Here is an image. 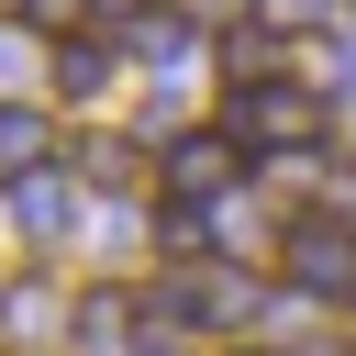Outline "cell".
I'll use <instances>...</instances> for the list:
<instances>
[{
    "mask_svg": "<svg viewBox=\"0 0 356 356\" xmlns=\"http://www.w3.org/2000/svg\"><path fill=\"white\" fill-rule=\"evenodd\" d=\"M89 178H100V189H156V178H145V145H89Z\"/></svg>",
    "mask_w": 356,
    "mask_h": 356,
    "instance_id": "8",
    "label": "cell"
},
{
    "mask_svg": "<svg viewBox=\"0 0 356 356\" xmlns=\"http://www.w3.org/2000/svg\"><path fill=\"white\" fill-rule=\"evenodd\" d=\"M156 245H167V256H200V200H167V211H156Z\"/></svg>",
    "mask_w": 356,
    "mask_h": 356,
    "instance_id": "9",
    "label": "cell"
},
{
    "mask_svg": "<svg viewBox=\"0 0 356 356\" xmlns=\"http://www.w3.org/2000/svg\"><path fill=\"white\" fill-rule=\"evenodd\" d=\"M22 22H33V33H56V44H78V33L100 22V0H22Z\"/></svg>",
    "mask_w": 356,
    "mask_h": 356,
    "instance_id": "7",
    "label": "cell"
},
{
    "mask_svg": "<svg viewBox=\"0 0 356 356\" xmlns=\"http://www.w3.org/2000/svg\"><path fill=\"white\" fill-rule=\"evenodd\" d=\"M222 134H234L245 156H312V145H323V100H312L300 78H245V89L222 100Z\"/></svg>",
    "mask_w": 356,
    "mask_h": 356,
    "instance_id": "1",
    "label": "cell"
},
{
    "mask_svg": "<svg viewBox=\"0 0 356 356\" xmlns=\"http://www.w3.org/2000/svg\"><path fill=\"white\" fill-rule=\"evenodd\" d=\"M323 11H334V0H256V22H278V33H289V22H323Z\"/></svg>",
    "mask_w": 356,
    "mask_h": 356,
    "instance_id": "10",
    "label": "cell"
},
{
    "mask_svg": "<svg viewBox=\"0 0 356 356\" xmlns=\"http://www.w3.org/2000/svg\"><path fill=\"white\" fill-rule=\"evenodd\" d=\"M222 67H234V89L245 78H278V22H234L222 33Z\"/></svg>",
    "mask_w": 356,
    "mask_h": 356,
    "instance_id": "5",
    "label": "cell"
},
{
    "mask_svg": "<svg viewBox=\"0 0 356 356\" xmlns=\"http://www.w3.org/2000/svg\"><path fill=\"white\" fill-rule=\"evenodd\" d=\"M234 178H245V145H234V134H178V145H167V167H156V189H167V200H222Z\"/></svg>",
    "mask_w": 356,
    "mask_h": 356,
    "instance_id": "3",
    "label": "cell"
},
{
    "mask_svg": "<svg viewBox=\"0 0 356 356\" xmlns=\"http://www.w3.org/2000/svg\"><path fill=\"white\" fill-rule=\"evenodd\" d=\"M44 145H56V134H44V111H0V178H11V189H22V178H44Z\"/></svg>",
    "mask_w": 356,
    "mask_h": 356,
    "instance_id": "4",
    "label": "cell"
},
{
    "mask_svg": "<svg viewBox=\"0 0 356 356\" xmlns=\"http://www.w3.org/2000/svg\"><path fill=\"white\" fill-rule=\"evenodd\" d=\"M234 356H278V345H234Z\"/></svg>",
    "mask_w": 356,
    "mask_h": 356,
    "instance_id": "11",
    "label": "cell"
},
{
    "mask_svg": "<svg viewBox=\"0 0 356 356\" xmlns=\"http://www.w3.org/2000/svg\"><path fill=\"white\" fill-rule=\"evenodd\" d=\"M100 78H111V56H100V33H78V44H56V89H67V100H100Z\"/></svg>",
    "mask_w": 356,
    "mask_h": 356,
    "instance_id": "6",
    "label": "cell"
},
{
    "mask_svg": "<svg viewBox=\"0 0 356 356\" xmlns=\"http://www.w3.org/2000/svg\"><path fill=\"white\" fill-rule=\"evenodd\" d=\"M278 278H289L300 300H356V222H345V211H300V222L278 234Z\"/></svg>",
    "mask_w": 356,
    "mask_h": 356,
    "instance_id": "2",
    "label": "cell"
}]
</instances>
